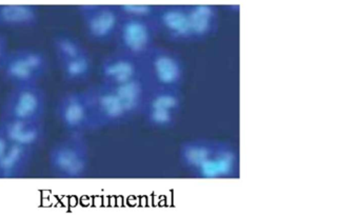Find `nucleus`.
I'll list each match as a JSON object with an SVG mask.
<instances>
[{"instance_id": "f257e3e1", "label": "nucleus", "mask_w": 359, "mask_h": 216, "mask_svg": "<svg viewBox=\"0 0 359 216\" xmlns=\"http://www.w3.org/2000/svg\"><path fill=\"white\" fill-rule=\"evenodd\" d=\"M48 159L57 177H85L90 168L89 142L83 134H68L50 149Z\"/></svg>"}, {"instance_id": "f03ea898", "label": "nucleus", "mask_w": 359, "mask_h": 216, "mask_svg": "<svg viewBox=\"0 0 359 216\" xmlns=\"http://www.w3.org/2000/svg\"><path fill=\"white\" fill-rule=\"evenodd\" d=\"M140 62L142 76L153 89H182L186 69L175 52L155 46Z\"/></svg>"}, {"instance_id": "7ed1b4c3", "label": "nucleus", "mask_w": 359, "mask_h": 216, "mask_svg": "<svg viewBox=\"0 0 359 216\" xmlns=\"http://www.w3.org/2000/svg\"><path fill=\"white\" fill-rule=\"evenodd\" d=\"M49 69V58L41 50L20 48L10 51L0 72L4 79L14 88L39 85Z\"/></svg>"}, {"instance_id": "20e7f679", "label": "nucleus", "mask_w": 359, "mask_h": 216, "mask_svg": "<svg viewBox=\"0 0 359 216\" xmlns=\"http://www.w3.org/2000/svg\"><path fill=\"white\" fill-rule=\"evenodd\" d=\"M89 106L93 131L116 127L130 121L116 92L104 83L89 86L83 91Z\"/></svg>"}, {"instance_id": "39448f33", "label": "nucleus", "mask_w": 359, "mask_h": 216, "mask_svg": "<svg viewBox=\"0 0 359 216\" xmlns=\"http://www.w3.org/2000/svg\"><path fill=\"white\" fill-rule=\"evenodd\" d=\"M47 109V95L39 85L12 88L4 102L1 121H41Z\"/></svg>"}, {"instance_id": "423d86ee", "label": "nucleus", "mask_w": 359, "mask_h": 216, "mask_svg": "<svg viewBox=\"0 0 359 216\" xmlns=\"http://www.w3.org/2000/svg\"><path fill=\"white\" fill-rule=\"evenodd\" d=\"M157 33L154 18H121L113 41L117 51L142 60L155 47Z\"/></svg>"}, {"instance_id": "0eeeda50", "label": "nucleus", "mask_w": 359, "mask_h": 216, "mask_svg": "<svg viewBox=\"0 0 359 216\" xmlns=\"http://www.w3.org/2000/svg\"><path fill=\"white\" fill-rule=\"evenodd\" d=\"M77 12L89 41L96 43L113 41L121 20L116 5H81Z\"/></svg>"}, {"instance_id": "6e6552de", "label": "nucleus", "mask_w": 359, "mask_h": 216, "mask_svg": "<svg viewBox=\"0 0 359 216\" xmlns=\"http://www.w3.org/2000/svg\"><path fill=\"white\" fill-rule=\"evenodd\" d=\"M182 108V95L178 89H152L142 116L149 126L169 129L175 125Z\"/></svg>"}, {"instance_id": "1a4fd4ad", "label": "nucleus", "mask_w": 359, "mask_h": 216, "mask_svg": "<svg viewBox=\"0 0 359 216\" xmlns=\"http://www.w3.org/2000/svg\"><path fill=\"white\" fill-rule=\"evenodd\" d=\"M56 116L69 134L93 131L89 106L83 91H73L60 96L56 104Z\"/></svg>"}, {"instance_id": "9d476101", "label": "nucleus", "mask_w": 359, "mask_h": 216, "mask_svg": "<svg viewBox=\"0 0 359 216\" xmlns=\"http://www.w3.org/2000/svg\"><path fill=\"white\" fill-rule=\"evenodd\" d=\"M102 83L116 87L142 76V62L123 52L114 51L104 56L100 62Z\"/></svg>"}, {"instance_id": "9b49d317", "label": "nucleus", "mask_w": 359, "mask_h": 216, "mask_svg": "<svg viewBox=\"0 0 359 216\" xmlns=\"http://www.w3.org/2000/svg\"><path fill=\"white\" fill-rule=\"evenodd\" d=\"M238 154L228 142H217L215 150L194 175L203 180L233 177L238 171Z\"/></svg>"}, {"instance_id": "f8f14e48", "label": "nucleus", "mask_w": 359, "mask_h": 216, "mask_svg": "<svg viewBox=\"0 0 359 216\" xmlns=\"http://www.w3.org/2000/svg\"><path fill=\"white\" fill-rule=\"evenodd\" d=\"M159 32L173 41H192L187 6H158L154 18Z\"/></svg>"}, {"instance_id": "ddd939ff", "label": "nucleus", "mask_w": 359, "mask_h": 216, "mask_svg": "<svg viewBox=\"0 0 359 216\" xmlns=\"http://www.w3.org/2000/svg\"><path fill=\"white\" fill-rule=\"evenodd\" d=\"M0 128L11 144L36 151L45 142L47 132L41 121H1Z\"/></svg>"}, {"instance_id": "4468645a", "label": "nucleus", "mask_w": 359, "mask_h": 216, "mask_svg": "<svg viewBox=\"0 0 359 216\" xmlns=\"http://www.w3.org/2000/svg\"><path fill=\"white\" fill-rule=\"evenodd\" d=\"M112 88L130 119L142 114L153 89L144 76Z\"/></svg>"}, {"instance_id": "2eb2a0df", "label": "nucleus", "mask_w": 359, "mask_h": 216, "mask_svg": "<svg viewBox=\"0 0 359 216\" xmlns=\"http://www.w3.org/2000/svg\"><path fill=\"white\" fill-rule=\"evenodd\" d=\"M192 41L210 39L217 32L218 10L211 5L187 6Z\"/></svg>"}, {"instance_id": "dca6fc26", "label": "nucleus", "mask_w": 359, "mask_h": 216, "mask_svg": "<svg viewBox=\"0 0 359 216\" xmlns=\"http://www.w3.org/2000/svg\"><path fill=\"white\" fill-rule=\"evenodd\" d=\"M34 153L31 149L10 144L0 158V178L22 177L32 163Z\"/></svg>"}, {"instance_id": "f3484780", "label": "nucleus", "mask_w": 359, "mask_h": 216, "mask_svg": "<svg viewBox=\"0 0 359 216\" xmlns=\"http://www.w3.org/2000/svg\"><path fill=\"white\" fill-rule=\"evenodd\" d=\"M39 12L33 5H0V28L30 29L37 26Z\"/></svg>"}, {"instance_id": "a211bd4d", "label": "nucleus", "mask_w": 359, "mask_h": 216, "mask_svg": "<svg viewBox=\"0 0 359 216\" xmlns=\"http://www.w3.org/2000/svg\"><path fill=\"white\" fill-rule=\"evenodd\" d=\"M216 144L217 142L205 138L184 142L180 151L182 166L194 174L211 156L215 150Z\"/></svg>"}, {"instance_id": "6ab92c4d", "label": "nucleus", "mask_w": 359, "mask_h": 216, "mask_svg": "<svg viewBox=\"0 0 359 216\" xmlns=\"http://www.w3.org/2000/svg\"><path fill=\"white\" fill-rule=\"evenodd\" d=\"M60 72L66 83L81 85L91 79L94 70V62L89 51L72 60L60 62Z\"/></svg>"}, {"instance_id": "aec40b11", "label": "nucleus", "mask_w": 359, "mask_h": 216, "mask_svg": "<svg viewBox=\"0 0 359 216\" xmlns=\"http://www.w3.org/2000/svg\"><path fill=\"white\" fill-rule=\"evenodd\" d=\"M52 46L58 64L83 55L88 52L87 48L79 39L66 33L55 35L52 39Z\"/></svg>"}, {"instance_id": "412c9836", "label": "nucleus", "mask_w": 359, "mask_h": 216, "mask_svg": "<svg viewBox=\"0 0 359 216\" xmlns=\"http://www.w3.org/2000/svg\"><path fill=\"white\" fill-rule=\"evenodd\" d=\"M121 18H142L153 20L158 6L153 5H116Z\"/></svg>"}, {"instance_id": "4be33fe9", "label": "nucleus", "mask_w": 359, "mask_h": 216, "mask_svg": "<svg viewBox=\"0 0 359 216\" xmlns=\"http://www.w3.org/2000/svg\"><path fill=\"white\" fill-rule=\"evenodd\" d=\"M9 53L10 50L9 45H8V39L0 33V71L3 69Z\"/></svg>"}, {"instance_id": "5701e85b", "label": "nucleus", "mask_w": 359, "mask_h": 216, "mask_svg": "<svg viewBox=\"0 0 359 216\" xmlns=\"http://www.w3.org/2000/svg\"><path fill=\"white\" fill-rule=\"evenodd\" d=\"M10 142H8L7 138H6L5 134H4L3 130L0 128V158L3 156L4 153L7 150L8 147H9Z\"/></svg>"}]
</instances>
